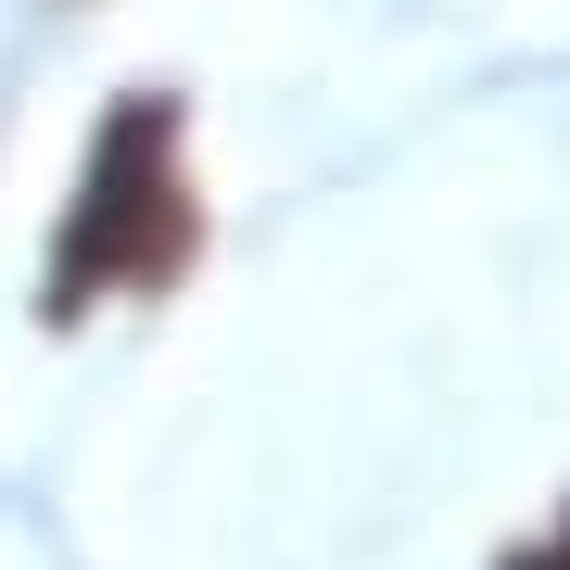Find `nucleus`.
Wrapping results in <instances>:
<instances>
[{"instance_id": "nucleus-1", "label": "nucleus", "mask_w": 570, "mask_h": 570, "mask_svg": "<svg viewBox=\"0 0 570 570\" xmlns=\"http://www.w3.org/2000/svg\"><path fill=\"white\" fill-rule=\"evenodd\" d=\"M216 216H204V178H190V102L178 89H127L102 102L77 153V190L51 216V266H39V317L77 330L102 305H165V292L204 266Z\"/></svg>"}, {"instance_id": "nucleus-2", "label": "nucleus", "mask_w": 570, "mask_h": 570, "mask_svg": "<svg viewBox=\"0 0 570 570\" xmlns=\"http://www.w3.org/2000/svg\"><path fill=\"white\" fill-rule=\"evenodd\" d=\"M494 570H570V508H558L546 532H520V546H508V558H494Z\"/></svg>"}]
</instances>
